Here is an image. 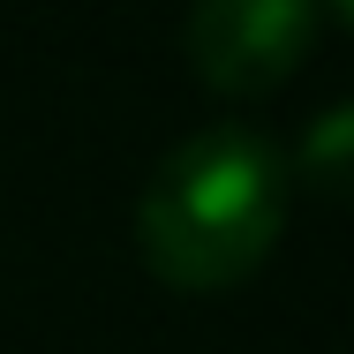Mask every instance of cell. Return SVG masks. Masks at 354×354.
Masks as SVG:
<instances>
[{
  "instance_id": "cell-1",
  "label": "cell",
  "mask_w": 354,
  "mask_h": 354,
  "mask_svg": "<svg viewBox=\"0 0 354 354\" xmlns=\"http://www.w3.org/2000/svg\"><path fill=\"white\" fill-rule=\"evenodd\" d=\"M286 151L249 121H212L181 136L143 181L136 249L181 294L241 286L286 226Z\"/></svg>"
},
{
  "instance_id": "cell-2",
  "label": "cell",
  "mask_w": 354,
  "mask_h": 354,
  "mask_svg": "<svg viewBox=\"0 0 354 354\" xmlns=\"http://www.w3.org/2000/svg\"><path fill=\"white\" fill-rule=\"evenodd\" d=\"M317 30H324L317 0H204L181 23V53L212 91L257 98L309 61Z\"/></svg>"
},
{
  "instance_id": "cell-3",
  "label": "cell",
  "mask_w": 354,
  "mask_h": 354,
  "mask_svg": "<svg viewBox=\"0 0 354 354\" xmlns=\"http://www.w3.org/2000/svg\"><path fill=\"white\" fill-rule=\"evenodd\" d=\"M347 129H354V113H347V106H324V113H317V129H309V151H301V166H309L324 189L339 181V151H347Z\"/></svg>"
}]
</instances>
